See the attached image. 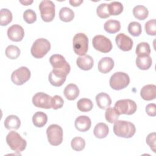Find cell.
<instances>
[{"label":"cell","mask_w":156,"mask_h":156,"mask_svg":"<svg viewBox=\"0 0 156 156\" xmlns=\"http://www.w3.org/2000/svg\"><path fill=\"white\" fill-rule=\"evenodd\" d=\"M66 77L64 75L56 73L54 71L49 73L48 79L50 83L54 87H60L66 80Z\"/></svg>","instance_id":"cell-22"},{"label":"cell","mask_w":156,"mask_h":156,"mask_svg":"<svg viewBox=\"0 0 156 156\" xmlns=\"http://www.w3.org/2000/svg\"><path fill=\"white\" fill-rule=\"evenodd\" d=\"M48 121V116L42 112H37L32 116V122L37 127H43Z\"/></svg>","instance_id":"cell-25"},{"label":"cell","mask_w":156,"mask_h":156,"mask_svg":"<svg viewBox=\"0 0 156 156\" xmlns=\"http://www.w3.org/2000/svg\"><path fill=\"white\" fill-rule=\"evenodd\" d=\"M130 83V77L124 72H116L110 77L109 84L115 90H120L127 87Z\"/></svg>","instance_id":"cell-6"},{"label":"cell","mask_w":156,"mask_h":156,"mask_svg":"<svg viewBox=\"0 0 156 156\" xmlns=\"http://www.w3.org/2000/svg\"><path fill=\"white\" fill-rule=\"evenodd\" d=\"M152 60L149 55L138 56L136 58V65L141 70H147L152 66Z\"/></svg>","instance_id":"cell-24"},{"label":"cell","mask_w":156,"mask_h":156,"mask_svg":"<svg viewBox=\"0 0 156 156\" xmlns=\"http://www.w3.org/2000/svg\"><path fill=\"white\" fill-rule=\"evenodd\" d=\"M135 52L138 56L149 55L151 53L149 44L146 42H141L138 43L136 46Z\"/></svg>","instance_id":"cell-32"},{"label":"cell","mask_w":156,"mask_h":156,"mask_svg":"<svg viewBox=\"0 0 156 156\" xmlns=\"http://www.w3.org/2000/svg\"><path fill=\"white\" fill-rule=\"evenodd\" d=\"M77 108L82 112H88L92 110L93 104L91 100L88 98H82L77 103Z\"/></svg>","instance_id":"cell-29"},{"label":"cell","mask_w":156,"mask_h":156,"mask_svg":"<svg viewBox=\"0 0 156 156\" xmlns=\"http://www.w3.org/2000/svg\"><path fill=\"white\" fill-rule=\"evenodd\" d=\"M49 143L52 146H58L63 141V130L57 124H51L46 129Z\"/></svg>","instance_id":"cell-8"},{"label":"cell","mask_w":156,"mask_h":156,"mask_svg":"<svg viewBox=\"0 0 156 156\" xmlns=\"http://www.w3.org/2000/svg\"><path fill=\"white\" fill-rule=\"evenodd\" d=\"M20 49L18 47L15 45L8 46L5 51V55L10 59L14 60L17 58L20 55Z\"/></svg>","instance_id":"cell-33"},{"label":"cell","mask_w":156,"mask_h":156,"mask_svg":"<svg viewBox=\"0 0 156 156\" xmlns=\"http://www.w3.org/2000/svg\"><path fill=\"white\" fill-rule=\"evenodd\" d=\"M73 46L74 52L79 55L83 56L88 51V38L83 33L76 34L73 37Z\"/></svg>","instance_id":"cell-5"},{"label":"cell","mask_w":156,"mask_h":156,"mask_svg":"<svg viewBox=\"0 0 156 156\" xmlns=\"http://www.w3.org/2000/svg\"><path fill=\"white\" fill-rule=\"evenodd\" d=\"M34 1L32 0L31 1H20V2L21 3L24 5H30Z\"/></svg>","instance_id":"cell-44"},{"label":"cell","mask_w":156,"mask_h":156,"mask_svg":"<svg viewBox=\"0 0 156 156\" xmlns=\"http://www.w3.org/2000/svg\"><path fill=\"white\" fill-rule=\"evenodd\" d=\"M114 108L119 115L125 114L131 115L135 113L137 109L136 104L133 100L125 99L116 102Z\"/></svg>","instance_id":"cell-7"},{"label":"cell","mask_w":156,"mask_h":156,"mask_svg":"<svg viewBox=\"0 0 156 156\" xmlns=\"http://www.w3.org/2000/svg\"><path fill=\"white\" fill-rule=\"evenodd\" d=\"M6 142L10 148L16 152H23L27 146L26 141L15 131H10L6 136Z\"/></svg>","instance_id":"cell-3"},{"label":"cell","mask_w":156,"mask_h":156,"mask_svg":"<svg viewBox=\"0 0 156 156\" xmlns=\"http://www.w3.org/2000/svg\"><path fill=\"white\" fill-rule=\"evenodd\" d=\"M108 8L110 15H118L123 11L122 4L118 1H113L108 4Z\"/></svg>","instance_id":"cell-31"},{"label":"cell","mask_w":156,"mask_h":156,"mask_svg":"<svg viewBox=\"0 0 156 156\" xmlns=\"http://www.w3.org/2000/svg\"><path fill=\"white\" fill-rule=\"evenodd\" d=\"M96 102L98 107L101 109L105 110L110 106L112 99L108 94L102 92L96 95Z\"/></svg>","instance_id":"cell-19"},{"label":"cell","mask_w":156,"mask_h":156,"mask_svg":"<svg viewBox=\"0 0 156 156\" xmlns=\"http://www.w3.org/2000/svg\"><path fill=\"white\" fill-rule=\"evenodd\" d=\"M63 93L67 99L73 101L75 100L79 96V89L76 85L74 83H69L66 86Z\"/></svg>","instance_id":"cell-20"},{"label":"cell","mask_w":156,"mask_h":156,"mask_svg":"<svg viewBox=\"0 0 156 156\" xmlns=\"http://www.w3.org/2000/svg\"><path fill=\"white\" fill-rule=\"evenodd\" d=\"M119 114L115 110V108L108 107L106 109L105 113V119L110 123H113L118 120Z\"/></svg>","instance_id":"cell-35"},{"label":"cell","mask_w":156,"mask_h":156,"mask_svg":"<svg viewBox=\"0 0 156 156\" xmlns=\"http://www.w3.org/2000/svg\"><path fill=\"white\" fill-rule=\"evenodd\" d=\"M7 36L10 40L18 42L23 39L24 30L21 26L18 24H13L8 28Z\"/></svg>","instance_id":"cell-14"},{"label":"cell","mask_w":156,"mask_h":156,"mask_svg":"<svg viewBox=\"0 0 156 156\" xmlns=\"http://www.w3.org/2000/svg\"><path fill=\"white\" fill-rule=\"evenodd\" d=\"M114 65L115 63L112 58L109 57H103L98 63V70L101 73L106 74L113 68Z\"/></svg>","instance_id":"cell-18"},{"label":"cell","mask_w":156,"mask_h":156,"mask_svg":"<svg viewBox=\"0 0 156 156\" xmlns=\"http://www.w3.org/2000/svg\"><path fill=\"white\" fill-rule=\"evenodd\" d=\"M60 20L64 22H70L74 18V12L69 8L64 7H62L59 12Z\"/></svg>","instance_id":"cell-28"},{"label":"cell","mask_w":156,"mask_h":156,"mask_svg":"<svg viewBox=\"0 0 156 156\" xmlns=\"http://www.w3.org/2000/svg\"><path fill=\"white\" fill-rule=\"evenodd\" d=\"M115 41L118 47L123 51H130L133 47V40L123 33H120L116 36Z\"/></svg>","instance_id":"cell-13"},{"label":"cell","mask_w":156,"mask_h":156,"mask_svg":"<svg viewBox=\"0 0 156 156\" xmlns=\"http://www.w3.org/2000/svg\"><path fill=\"white\" fill-rule=\"evenodd\" d=\"M104 30L109 34H115L120 30L121 24L118 20H110L106 21L104 26Z\"/></svg>","instance_id":"cell-26"},{"label":"cell","mask_w":156,"mask_h":156,"mask_svg":"<svg viewBox=\"0 0 156 156\" xmlns=\"http://www.w3.org/2000/svg\"><path fill=\"white\" fill-rule=\"evenodd\" d=\"M69 2L72 6L77 7V6H79L83 2V1L82 0H70Z\"/></svg>","instance_id":"cell-43"},{"label":"cell","mask_w":156,"mask_h":156,"mask_svg":"<svg viewBox=\"0 0 156 156\" xmlns=\"http://www.w3.org/2000/svg\"><path fill=\"white\" fill-rule=\"evenodd\" d=\"M76 129L80 132H87L88 130L91 126V121L90 118L85 115L78 116L74 122Z\"/></svg>","instance_id":"cell-15"},{"label":"cell","mask_w":156,"mask_h":156,"mask_svg":"<svg viewBox=\"0 0 156 156\" xmlns=\"http://www.w3.org/2000/svg\"><path fill=\"white\" fill-rule=\"evenodd\" d=\"M71 146L76 151H81L85 146V140L81 137L76 136L71 140Z\"/></svg>","instance_id":"cell-36"},{"label":"cell","mask_w":156,"mask_h":156,"mask_svg":"<svg viewBox=\"0 0 156 156\" xmlns=\"http://www.w3.org/2000/svg\"><path fill=\"white\" fill-rule=\"evenodd\" d=\"M96 13L98 16L101 18L105 19L108 18L110 15L108 12V4L106 3H102L99 4L97 7Z\"/></svg>","instance_id":"cell-37"},{"label":"cell","mask_w":156,"mask_h":156,"mask_svg":"<svg viewBox=\"0 0 156 156\" xmlns=\"http://www.w3.org/2000/svg\"><path fill=\"white\" fill-rule=\"evenodd\" d=\"M76 64L80 69L88 71L93 68L94 62L90 55H85L78 57L76 60Z\"/></svg>","instance_id":"cell-17"},{"label":"cell","mask_w":156,"mask_h":156,"mask_svg":"<svg viewBox=\"0 0 156 156\" xmlns=\"http://www.w3.org/2000/svg\"><path fill=\"white\" fill-rule=\"evenodd\" d=\"M140 96L145 101H151L156 96V86L154 84H149L144 86L140 91Z\"/></svg>","instance_id":"cell-16"},{"label":"cell","mask_w":156,"mask_h":156,"mask_svg":"<svg viewBox=\"0 0 156 156\" xmlns=\"http://www.w3.org/2000/svg\"><path fill=\"white\" fill-rule=\"evenodd\" d=\"M92 43L96 50L103 53H107L112 49L111 41L104 35H98L94 36L93 38Z\"/></svg>","instance_id":"cell-11"},{"label":"cell","mask_w":156,"mask_h":156,"mask_svg":"<svg viewBox=\"0 0 156 156\" xmlns=\"http://www.w3.org/2000/svg\"><path fill=\"white\" fill-rule=\"evenodd\" d=\"M133 16L139 20H144L147 18L149 12L147 9L142 5H138L133 9Z\"/></svg>","instance_id":"cell-27"},{"label":"cell","mask_w":156,"mask_h":156,"mask_svg":"<svg viewBox=\"0 0 156 156\" xmlns=\"http://www.w3.org/2000/svg\"><path fill=\"white\" fill-rule=\"evenodd\" d=\"M135 125L129 121L117 120L113 125V132L119 137L130 138L135 135Z\"/></svg>","instance_id":"cell-1"},{"label":"cell","mask_w":156,"mask_h":156,"mask_svg":"<svg viewBox=\"0 0 156 156\" xmlns=\"http://www.w3.org/2000/svg\"><path fill=\"white\" fill-rule=\"evenodd\" d=\"M30 70L26 66H21L13 71L11 75L12 82L16 85H22L30 78Z\"/></svg>","instance_id":"cell-10"},{"label":"cell","mask_w":156,"mask_h":156,"mask_svg":"<svg viewBox=\"0 0 156 156\" xmlns=\"http://www.w3.org/2000/svg\"><path fill=\"white\" fill-rule=\"evenodd\" d=\"M23 19L28 24H32L37 20V15L32 9H27L23 13Z\"/></svg>","instance_id":"cell-39"},{"label":"cell","mask_w":156,"mask_h":156,"mask_svg":"<svg viewBox=\"0 0 156 156\" xmlns=\"http://www.w3.org/2000/svg\"><path fill=\"white\" fill-rule=\"evenodd\" d=\"M109 132V128L108 126L104 123V122H99L97 124L94 129L93 130V133L94 136L100 139H102L105 138Z\"/></svg>","instance_id":"cell-23"},{"label":"cell","mask_w":156,"mask_h":156,"mask_svg":"<svg viewBox=\"0 0 156 156\" xmlns=\"http://www.w3.org/2000/svg\"><path fill=\"white\" fill-rule=\"evenodd\" d=\"M146 113L151 116H155L156 115V105L154 103L149 104L146 107Z\"/></svg>","instance_id":"cell-42"},{"label":"cell","mask_w":156,"mask_h":156,"mask_svg":"<svg viewBox=\"0 0 156 156\" xmlns=\"http://www.w3.org/2000/svg\"><path fill=\"white\" fill-rule=\"evenodd\" d=\"M128 32L133 37L140 36L142 32L141 24L136 21L130 22L128 26Z\"/></svg>","instance_id":"cell-34"},{"label":"cell","mask_w":156,"mask_h":156,"mask_svg":"<svg viewBox=\"0 0 156 156\" xmlns=\"http://www.w3.org/2000/svg\"><path fill=\"white\" fill-rule=\"evenodd\" d=\"M52 97L49 94L43 93H37L32 98L33 104L38 108L49 109L51 108Z\"/></svg>","instance_id":"cell-12"},{"label":"cell","mask_w":156,"mask_h":156,"mask_svg":"<svg viewBox=\"0 0 156 156\" xmlns=\"http://www.w3.org/2000/svg\"><path fill=\"white\" fill-rule=\"evenodd\" d=\"M4 124L5 127L8 130H17L21 126V121L17 116L11 115L6 117L4 120Z\"/></svg>","instance_id":"cell-21"},{"label":"cell","mask_w":156,"mask_h":156,"mask_svg":"<svg viewBox=\"0 0 156 156\" xmlns=\"http://www.w3.org/2000/svg\"><path fill=\"white\" fill-rule=\"evenodd\" d=\"M64 104V101L63 98L58 95H55L51 99V108L54 110L60 108Z\"/></svg>","instance_id":"cell-40"},{"label":"cell","mask_w":156,"mask_h":156,"mask_svg":"<svg viewBox=\"0 0 156 156\" xmlns=\"http://www.w3.org/2000/svg\"><path fill=\"white\" fill-rule=\"evenodd\" d=\"M144 28L146 32L149 35L154 36L156 35V20H150L145 23Z\"/></svg>","instance_id":"cell-38"},{"label":"cell","mask_w":156,"mask_h":156,"mask_svg":"<svg viewBox=\"0 0 156 156\" xmlns=\"http://www.w3.org/2000/svg\"><path fill=\"white\" fill-rule=\"evenodd\" d=\"M12 13L7 9H2L0 12V24L5 26L10 23L12 21Z\"/></svg>","instance_id":"cell-30"},{"label":"cell","mask_w":156,"mask_h":156,"mask_svg":"<svg viewBox=\"0 0 156 156\" xmlns=\"http://www.w3.org/2000/svg\"><path fill=\"white\" fill-rule=\"evenodd\" d=\"M49 62L53 67L52 71L62 74L65 76L69 73L71 67L65 57L60 54L52 55L49 58Z\"/></svg>","instance_id":"cell-2"},{"label":"cell","mask_w":156,"mask_h":156,"mask_svg":"<svg viewBox=\"0 0 156 156\" xmlns=\"http://www.w3.org/2000/svg\"><path fill=\"white\" fill-rule=\"evenodd\" d=\"M41 18L44 22H51L55 17V4L49 0H43L39 5Z\"/></svg>","instance_id":"cell-9"},{"label":"cell","mask_w":156,"mask_h":156,"mask_svg":"<svg viewBox=\"0 0 156 156\" xmlns=\"http://www.w3.org/2000/svg\"><path fill=\"white\" fill-rule=\"evenodd\" d=\"M156 134L155 132L149 133L146 139V143L149 146L151 150L155 152V147H156Z\"/></svg>","instance_id":"cell-41"},{"label":"cell","mask_w":156,"mask_h":156,"mask_svg":"<svg viewBox=\"0 0 156 156\" xmlns=\"http://www.w3.org/2000/svg\"><path fill=\"white\" fill-rule=\"evenodd\" d=\"M50 49V42L46 38H40L34 41L31 47L30 52L35 58H41L49 51Z\"/></svg>","instance_id":"cell-4"}]
</instances>
